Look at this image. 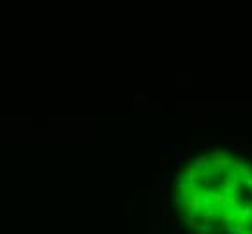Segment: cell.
I'll return each instance as SVG.
<instances>
[{"label":"cell","mask_w":252,"mask_h":234,"mask_svg":"<svg viewBox=\"0 0 252 234\" xmlns=\"http://www.w3.org/2000/svg\"><path fill=\"white\" fill-rule=\"evenodd\" d=\"M189 153H191V150H189V148H184V150L178 153V157H180V159H182V157H189Z\"/></svg>","instance_id":"7c38bea8"},{"label":"cell","mask_w":252,"mask_h":234,"mask_svg":"<svg viewBox=\"0 0 252 234\" xmlns=\"http://www.w3.org/2000/svg\"><path fill=\"white\" fill-rule=\"evenodd\" d=\"M213 231H214L216 234H223L225 229H223V225H216V227H213Z\"/></svg>","instance_id":"4fadbf2b"},{"label":"cell","mask_w":252,"mask_h":234,"mask_svg":"<svg viewBox=\"0 0 252 234\" xmlns=\"http://www.w3.org/2000/svg\"><path fill=\"white\" fill-rule=\"evenodd\" d=\"M162 218H164V220H169V211H164V214H162Z\"/></svg>","instance_id":"9a60e30c"},{"label":"cell","mask_w":252,"mask_h":234,"mask_svg":"<svg viewBox=\"0 0 252 234\" xmlns=\"http://www.w3.org/2000/svg\"><path fill=\"white\" fill-rule=\"evenodd\" d=\"M227 234H245V225H232V227H227Z\"/></svg>","instance_id":"30bf717a"},{"label":"cell","mask_w":252,"mask_h":234,"mask_svg":"<svg viewBox=\"0 0 252 234\" xmlns=\"http://www.w3.org/2000/svg\"><path fill=\"white\" fill-rule=\"evenodd\" d=\"M250 196H252V187H250Z\"/></svg>","instance_id":"2e32d148"},{"label":"cell","mask_w":252,"mask_h":234,"mask_svg":"<svg viewBox=\"0 0 252 234\" xmlns=\"http://www.w3.org/2000/svg\"><path fill=\"white\" fill-rule=\"evenodd\" d=\"M202 148H204V150H213V148H211V144H209V142H204V144H202Z\"/></svg>","instance_id":"5bb4252c"},{"label":"cell","mask_w":252,"mask_h":234,"mask_svg":"<svg viewBox=\"0 0 252 234\" xmlns=\"http://www.w3.org/2000/svg\"><path fill=\"white\" fill-rule=\"evenodd\" d=\"M218 220H220V225L232 227L236 223V213L234 211H220L218 213Z\"/></svg>","instance_id":"7a4b0ae2"},{"label":"cell","mask_w":252,"mask_h":234,"mask_svg":"<svg viewBox=\"0 0 252 234\" xmlns=\"http://www.w3.org/2000/svg\"><path fill=\"white\" fill-rule=\"evenodd\" d=\"M236 162H234V159L232 157H229V155H222V157H218V159H214L213 160V166L214 168H218V169H229V168H232Z\"/></svg>","instance_id":"3957f363"},{"label":"cell","mask_w":252,"mask_h":234,"mask_svg":"<svg viewBox=\"0 0 252 234\" xmlns=\"http://www.w3.org/2000/svg\"><path fill=\"white\" fill-rule=\"evenodd\" d=\"M198 173H202V177H204V182H205V186H211V184L214 182V171H213V168H211V164H209L207 168H204V169H200Z\"/></svg>","instance_id":"8992f818"},{"label":"cell","mask_w":252,"mask_h":234,"mask_svg":"<svg viewBox=\"0 0 252 234\" xmlns=\"http://www.w3.org/2000/svg\"><path fill=\"white\" fill-rule=\"evenodd\" d=\"M175 187H177V191H178L184 198L187 196V184H186L184 177H177V178H175Z\"/></svg>","instance_id":"52a82bcc"},{"label":"cell","mask_w":252,"mask_h":234,"mask_svg":"<svg viewBox=\"0 0 252 234\" xmlns=\"http://www.w3.org/2000/svg\"><path fill=\"white\" fill-rule=\"evenodd\" d=\"M250 234H252V232H250Z\"/></svg>","instance_id":"ac0fdd59"},{"label":"cell","mask_w":252,"mask_h":234,"mask_svg":"<svg viewBox=\"0 0 252 234\" xmlns=\"http://www.w3.org/2000/svg\"><path fill=\"white\" fill-rule=\"evenodd\" d=\"M200 214H202V218L205 220V223H211V220L218 216V211H216V209H207V211H202Z\"/></svg>","instance_id":"ba28073f"},{"label":"cell","mask_w":252,"mask_h":234,"mask_svg":"<svg viewBox=\"0 0 252 234\" xmlns=\"http://www.w3.org/2000/svg\"><path fill=\"white\" fill-rule=\"evenodd\" d=\"M211 151H213V157H214V159H218V157H222V155H223V151H222L220 148H213Z\"/></svg>","instance_id":"8fae6325"},{"label":"cell","mask_w":252,"mask_h":234,"mask_svg":"<svg viewBox=\"0 0 252 234\" xmlns=\"http://www.w3.org/2000/svg\"><path fill=\"white\" fill-rule=\"evenodd\" d=\"M207 195H209V200L204 198V205L211 204L214 209H220L222 205H232V207H236V211L241 209L234 198H229V196H225V195H222V193H207Z\"/></svg>","instance_id":"6da1fadb"},{"label":"cell","mask_w":252,"mask_h":234,"mask_svg":"<svg viewBox=\"0 0 252 234\" xmlns=\"http://www.w3.org/2000/svg\"><path fill=\"white\" fill-rule=\"evenodd\" d=\"M240 186H241V180H240L236 175H234V178H225V180H223V191H225V193H229V195L238 193Z\"/></svg>","instance_id":"277c9868"},{"label":"cell","mask_w":252,"mask_h":234,"mask_svg":"<svg viewBox=\"0 0 252 234\" xmlns=\"http://www.w3.org/2000/svg\"><path fill=\"white\" fill-rule=\"evenodd\" d=\"M209 166V157H207V153H198L195 159H193V168L196 169V171H200V169H204V168H207Z\"/></svg>","instance_id":"5b68a950"},{"label":"cell","mask_w":252,"mask_h":234,"mask_svg":"<svg viewBox=\"0 0 252 234\" xmlns=\"http://www.w3.org/2000/svg\"><path fill=\"white\" fill-rule=\"evenodd\" d=\"M213 232V225L211 223H200V227L196 231H191V234H211Z\"/></svg>","instance_id":"9c48e42d"},{"label":"cell","mask_w":252,"mask_h":234,"mask_svg":"<svg viewBox=\"0 0 252 234\" xmlns=\"http://www.w3.org/2000/svg\"><path fill=\"white\" fill-rule=\"evenodd\" d=\"M245 234H247V232H245ZM249 234H250V232H249Z\"/></svg>","instance_id":"e0dca14e"}]
</instances>
